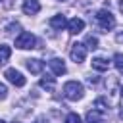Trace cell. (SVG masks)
Segmentation results:
<instances>
[{"label":"cell","mask_w":123,"mask_h":123,"mask_svg":"<svg viewBox=\"0 0 123 123\" xmlns=\"http://www.w3.org/2000/svg\"><path fill=\"white\" fill-rule=\"evenodd\" d=\"M63 96H65L67 100L77 102V100H81V98L85 96V86H83L79 81H67V83L63 85Z\"/></svg>","instance_id":"cell-1"},{"label":"cell","mask_w":123,"mask_h":123,"mask_svg":"<svg viewBox=\"0 0 123 123\" xmlns=\"http://www.w3.org/2000/svg\"><path fill=\"white\" fill-rule=\"evenodd\" d=\"M94 17H96L98 27H100L102 31H106V33L115 27V17H113V13H111L110 10H98Z\"/></svg>","instance_id":"cell-2"},{"label":"cell","mask_w":123,"mask_h":123,"mask_svg":"<svg viewBox=\"0 0 123 123\" xmlns=\"http://www.w3.org/2000/svg\"><path fill=\"white\" fill-rule=\"evenodd\" d=\"M35 44H37V38L31 33H19V37L15 38V48H21V50L35 48Z\"/></svg>","instance_id":"cell-3"},{"label":"cell","mask_w":123,"mask_h":123,"mask_svg":"<svg viewBox=\"0 0 123 123\" xmlns=\"http://www.w3.org/2000/svg\"><path fill=\"white\" fill-rule=\"evenodd\" d=\"M69 56H71V60H73L75 63L85 62V58H86V46H85V44H81V42H75V44L71 46Z\"/></svg>","instance_id":"cell-4"},{"label":"cell","mask_w":123,"mask_h":123,"mask_svg":"<svg viewBox=\"0 0 123 123\" xmlns=\"http://www.w3.org/2000/svg\"><path fill=\"white\" fill-rule=\"evenodd\" d=\"M4 77L12 83V85H15V86H23L25 85V77L17 71V69H13V67H10V69H6V73H4Z\"/></svg>","instance_id":"cell-5"},{"label":"cell","mask_w":123,"mask_h":123,"mask_svg":"<svg viewBox=\"0 0 123 123\" xmlns=\"http://www.w3.org/2000/svg\"><path fill=\"white\" fill-rule=\"evenodd\" d=\"M21 10H23L25 15H35V13L40 12V2L38 0H23Z\"/></svg>","instance_id":"cell-6"},{"label":"cell","mask_w":123,"mask_h":123,"mask_svg":"<svg viewBox=\"0 0 123 123\" xmlns=\"http://www.w3.org/2000/svg\"><path fill=\"white\" fill-rule=\"evenodd\" d=\"M48 65H50V69H52L54 75H63V73L67 71V67H65V63H63L62 58H52V60L48 62Z\"/></svg>","instance_id":"cell-7"},{"label":"cell","mask_w":123,"mask_h":123,"mask_svg":"<svg viewBox=\"0 0 123 123\" xmlns=\"http://www.w3.org/2000/svg\"><path fill=\"white\" fill-rule=\"evenodd\" d=\"M83 29H85V21H83L81 17H73V19L67 21V31H69L71 35H79Z\"/></svg>","instance_id":"cell-8"},{"label":"cell","mask_w":123,"mask_h":123,"mask_svg":"<svg viewBox=\"0 0 123 123\" xmlns=\"http://www.w3.org/2000/svg\"><path fill=\"white\" fill-rule=\"evenodd\" d=\"M50 27L52 29H56V31H62L63 27H67V19H65V15H52L50 17Z\"/></svg>","instance_id":"cell-9"},{"label":"cell","mask_w":123,"mask_h":123,"mask_svg":"<svg viewBox=\"0 0 123 123\" xmlns=\"http://www.w3.org/2000/svg\"><path fill=\"white\" fill-rule=\"evenodd\" d=\"M92 69H96V71H108L110 69V62L106 60V58H102V56H96V58H92Z\"/></svg>","instance_id":"cell-10"},{"label":"cell","mask_w":123,"mask_h":123,"mask_svg":"<svg viewBox=\"0 0 123 123\" xmlns=\"http://www.w3.org/2000/svg\"><path fill=\"white\" fill-rule=\"evenodd\" d=\"M25 65H27V69H29L33 75H38V73L44 69V63H42L40 60H27Z\"/></svg>","instance_id":"cell-11"},{"label":"cell","mask_w":123,"mask_h":123,"mask_svg":"<svg viewBox=\"0 0 123 123\" xmlns=\"http://www.w3.org/2000/svg\"><path fill=\"white\" fill-rule=\"evenodd\" d=\"M38 85H40V88H46L48 92H52V90H54V86H56V77L46 75V77H42V79L38 81Z\"/></svg>","instance_id":"cell-12"},{"label":"cell","mask_w":123,"mask_h":123,"mask_svg":"<svg viewBox=\"0 0 123 123\" xmlns=\"http://www.w3.org/2000/svg\"><path fill=\"white\" fill-rule=\"evenodd\" d=\"M86 123H104V119H102V113H100L98 110H92V111H88V113H86Z\"/></svg>","instance_id":"cell-13"},{"label":"cell","mask_w":123,"mask_h":123,"mask_svg":"<svg viewBox=\"0 0 123 123\" xmlns=\"http://www.w3.org/2000/svg\"><path fill=\"white\" fill-rule=\"evenodd\" d=\"M12 56V48L8 44H0V63H6Z\"/></svg>","instance_id":"cell-14"},{"label":"cell","mask_w":123,"mask_h":123,"mask_svg":"<svg viewBox=\"0 0 123 123\" xmlns=\"http://www.w3.org/2000/svg\"><path fill=\"white\" fill-rule=\"evenodd\" d=\"M85 46H86V50H96L98 48V38L92 37V35H88L86 40H85Z\"/></svg>","instance_id":"cell-15"},{"label":"cell","mask_w":123,"mask_h":123,"mask_svg":"<svg viewBox=\"0 0 123 123\" xmlns=\"http://www.w3.org/2000/svg\"><path fill=\"white\" fill-rule=\"evenodd\" d=\"M94 108H96L100 113H104V111L110 110V108H108V102H106L104 98H96V100H94Z\"/></svg>","instance_id":"cell-16"},{"label":"cell","mask_w":123,"mask_h":123,"mask_svg":"<svg viewBox=\"0 0 123 123\" xmlns=\"http://www.w3.org/2000/svg\"><path fill=\"white\" fill-rule=\"evenodd\" d=\"M113 63H115V67L123 73V54H115V56H113Z\"/></svg>","instance_id":"cell-17"},{"label":"cell","mask_w":123,"mask_h":123,"mask_svg":"<svg viewBox=\"0 0 123 123\" xmlns=\"http://www.w3.org/2000/svg\"><path fill=\"white\" fill-rule=\"evenodd\" d=\"M65 123H81V117H79L77 113H67Z\"/></svg>","instance_id":"cell-18"},{"label":"cell","mask_w":123,"mask_h":123,"mask_svg":"<svg viewBox=\"0 0 123 123\" xmlns=\"http://www.w3.org/2000/svg\"><path fill=\"white\" fill-rule=\"evenodd\" d=\"M6 96H8V86L4 83H0V100H4Z\"/></svg>","instance_id":"cell-19"},{"label":"cell","mask_w":123,"mask_h":123,"mask_svg":"<svg viewBox=\"0 0 123 123\" xmlns=\"http://www.w3.org/2000/svg\"><path fill=\"white\" fill-rule=\"evenodd\" d=\"M115 42H119V44H123V31H119V33L115 35Z\"/></svg>","instance_id":"cell-20"},{"label":"cell","mask_w":123,"mask_h":123,"mask_svg":"<svg viewBox=\"0 0 123 123\" xmlns=\"http://www.w3.org/2000/svg\"><path fill=\"white\" fill-rule=\"evenodd\" d=\"M86 81H88V83H90V85H96V83H98V77H88V79H86Z\"/></svg>","instance_id":"cell-21"},{"label":"cell","mask_w":123,"mask_h":123,"mask_svg":"<svg viewBox=\"0 0 123 123\" xmlns=\"http://www.w3.org/2000/svg\"><path fill=\"white\" fill-rule=\"evenodd\" d=\"M119 12L123 13V0H119Z\"/></svg>","instance_id":"cell-22"},{"label":"cell","mask_w":123,"mask_h":123,"mask_svg":"<svg viewBox=\"0 0 123 123\" xmlns=\"http://www.w3.org/2000/svg\"><path fill=\"white\" fill-rule=\"evenodd\" d=\"M119 115H121V119H123V108H121V111H119Z\"/></svg>","instance_id":"cell-23"},{"label":"cell","mask_w":123,"mask_h":123,"mask_svg":"<svg viewBox=\"0 0 123 123\" xmlns=\"http://www.w3.org/2000/svg\"><path fill=\"white\" fill-rule=\"evenodd\" d=\"M121 96H123V86H121Z\"/></svg>","instance_id":"cell-24"},{"label":"cell","mask_w":123,"mask_h":123,"mask_svg":"<svg viewBox=\"0 0 123 123\" xmlns=\"http://www.w3.org/2000/svg\"><path fill=\"white\" fill-rule=\"evenodd\" d=\"M56 2H65V0H56Z\"/></svg>","instance_id":"cell-25"},{"label":"cell","mask_w":123,"mask_h":123,"mask_svg":"<svg viewBox=\"0 0 123 123\" xmlns=\"http://www.w3.org/2000/svg\"><path fill=\"white\" fill-rule=\"evenodd\" d=\"M0 123H6V121H2V119H0Z\"/></svg>","instance_id":"cell-26"},{"label":"cell","mask_w":123,"mask_h":123,"mask_svg":"<svg viewBox=\"0 0 123 123\" xmlns=\"http://www.w3.org/2000/svg\"><path fill=\"white\" fill-rule=\"evenodd\" d=\"M0 2H2V0H0Z\"/></svg>","instance_id":"cell-27"}]
</instances>
